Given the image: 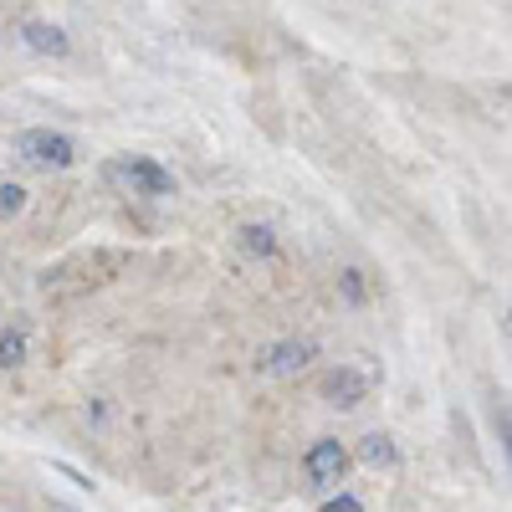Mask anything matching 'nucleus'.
Segmentation results:
<instances>
[{
    "label": "nucleus",
    "instance_id": "f257e3e1",
    "mask_svg": "<svg viewBox=\"0 0 512 512\" xmlns=\"http://www.w3.org/2000/svg\"><path fill=\"white\" fill-rule=\"evenodd\" d=\"M134 256L128 251H113V246H98V251H72L62 262H52L41 272V292L47 297H77V292H93V287H108L128 272Z\"/></svg>",
    "mask_w": 512,
    "mask_h": 512
},
{
    "label": "nucleus",
    "instance_id": "f03ea898",
    "mask_svg": "<svg viewBox=\"0 0 512 512\" xmlns=\"http://www.w3.org/2000/svg\"><path fill=\"white\" fill-rule=\"evenodd\" d=\"M103 175H108V185H118V190H128V195H169V190H175V175H169L164 164L144 159V154L108 159Z\"/></svg>",
    "mask_w": 512,
    "mask_h": 512
},
{
    "label": "nucleus",
    "instance_id": "7ed1b4c3",
    "mask_svg": "<svg viewBox=\"0 0 512 512\" xmlns=\"http://www.w3.org/2000/svg\"><path fill=\"white\" fill-rule=\"evenodd\" d=\"M16 154L26 164H41V169H67L77 159V144L67 134H57V128H26L16 139Z\"/></svg>",
    "mask_w": 512,
    "mask_h": 512
},
{
    "label": "nucleus",
    "instance_id": "20e7f679",
    "mask_svg": "<svg viewBox=\"0 0 512 512\" xmlns=\"http://www.w3.org/2000/svg\"><path fill=\"white\" fill-rule=\"evenodd\" d=\"M303 466H308V477H313L318 487H333L338 477L349 472V451L338 446V441H313V451L303 456Z\"/></svg>",
    "mask_w": 512,
    "mask_h": 512
},
{
    "label": "nucleus",
    "instance_id": "39448f33",
    "mask_svg": "<svg viewBox=\"0 0 512 512\" xmlns=\"http://www.w3.org/2000/svg\"><path fill=\"white\" fill-rule=\"evenodd\" d=\"M323 395H328V405H338V410H354L364 395H369V374L364 369H333L328 379H323Z\"/></svg>",
    "mask_w": 512,
    "mask_h": 512
},
{
    "label": "nucleus",
    "instance_id": "423d86ee",
    "mask_svg": "<svg viewBox=\"0 0 512 512\" xmlns=\"http://www.w3.org/2000/svg\"><path fill=\"white\" fill-rule=\"evenodd\" d=\"M313 354H318V349L308 344V338H297V344L287 338V344H272V349L262 354V369H267V374H297V369H308Z\"/></svg>",
    "mask_w": 512,
    "mask_h": 512
},
{
    "label": "nucleus",
    "instance_id": "0eeeda50",
    "mask_svg": "<svg viewBox=\"0 0 512 512\" xmlns=\"http://www.w3.org/2000/svg\"><path fill=\"white\" fill-rule=\"evenodd\" d=\"M21 41H26L31 52H41V57H62V52H67V36H62L57 26H47V21L21 26Z\"/></svg>",
    "mask_w": 512,
    "mask_h": 512
},
{
    "label": "nucleus",
    "instance_id": "6e6552de",
    "mask_svg": "<svg viewBox=\"0 0 512 512\" xmlns=\"http://www.w3.org/2000/svg\"><path fill=\"white\" fill-rule=\"evenodd\" d=\"M0 364H6V369L26 364V328L21 323L16 328H0Z\"/></svg>",
    "mask_w": 512,
    "mask_h": 512
},
{
    "label": "nucleus",
    "instance_id": "1a4fd4ad",
    "mask_svg": "<svg viewBox=\"0 0 512 512\" xmlns=\"http://www.w3.org/2000/svg\"><path fill=\"white\" fill-rule=\"evenodd\" d=\"M359 456H364L369 466H395V446H390V436H369Z\"/></svg>",
    "mask_w": 512,
    "mask_h": 512
},
{
    "label": "nucleus",
    "instance_id": "9d476101",
    "mask_svg": "<svg viewBox=\"0 0 512 512\" xmlns=\"http://www.w3.org/2000/svg\"><path fill=\"white\" fill-rule=\"evenodd\" d=\"M241 246L267 256V251H272V231H267V226H246V231H241Z\"/></svg>",
    "mask_w": 512,
    "mask_h": 512
},
{
    "label": "nucleus",
    "instance_id": "9b49d317",
    "mask_svg": "<svg viewBox=\"0 0 512 512\" xmlns=\"http://www.w3.org/2000/svg\"><path fill=\"white\" fill-rule=\"evenodd\" d=\"M21 205H26V190L21 185H0V216H16Z\"/></svg>",
    "mask_w": 512,
    "mask_h": 512
},
{
    "label": "nucleus",
    "instance_id": "f8f14e48",
    "mask_svg": "<svg viewBox=\"0 0 512 512\" xmlns=\"http://www.w3.org/2000/svg\"><path fill=\"white\" fill-rule=\"evenodd\" d=\"M323 512H364V502H359V497H333Z\"/></svg>",
    "mask_w": 512,
    "mask_h": 512
}]
</instances>
